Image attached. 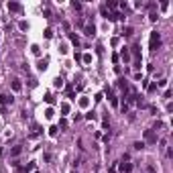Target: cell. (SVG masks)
<instances>
[{
  "mask_svg": "<svg viewBox=\"0 0 173 173\" xmlns=\"http://www.w3.org/2000/svg\"><path fill=\"white\" fill-rule=\"evenodd\" d=\"M149 45H151V49H153V51H155V49H157L159 45H161V35H159L157 31H153V33H151V43H149Z\"/></svg>",
  "mask_w": 173,
  "mask_h": 173,
  "instance_id": "6da1fadb",
  "label": "cell"
},
{
  "mask_svg": "<svg viewBox=\"0 0 173 173\" xmlns=\"http://www.w3.org/2000/svg\"><path fill=\"white\" fill-rule=\"evenodd\" d=\"M145 143H157V134L153 133V130H145Z\"/></svg>",
  "mask_w": 173,
  "mask_h": 173,
  "instance_id": "7a4b0ae2",
  "label": "cell"
},
{
  "mask_svg": "<svg viewBox=\"0 0 173 173\" xmlns=\"http://www.w3.org/2000/svg\"><path fill=\"white\" fill-rule=\"evenodd\" d=\"M130 171H133V163L122 161V163H120V173H130Z\"/></svg>",
  "mask_w": 173,
  "mask_h": 173,
  "instance_id": "3957f363",
  "label": "cell"
},
{
  "mask_svg": "<svg viewBox=\"0 0 173 173\" xmlns=\"http://www.w3.org/2000/svg\"><path fill=\"white\" fill-rule=\"evenodd\" d=\"M108 21H124V14L114 10V12H110V14H108Z\"/></svg>",
  "mask_w": 173,
  "mask_h": 173,
  "instance_id": "277c9868",
  "label": "cell"
},
{
  "mask_svg": "<svg viewBox=\"0 0 173 173\" xmlns=\"http://www.w3.org/2000/svg\"><path fill=\"white\" fill-rule=\"evenodd\" d=\"M8 10H10V12H21L23 6H21L18 2H8Z\"/></svg>",
  "mask_w": 173,
  "mask_h": 173,
  "instance_id": "5b68a950",
  "label": "cell"
},
{
  "mask_svg": "<svg viewBox=\"0 0 173 173\" xmlns=\"http://www.w3.org/2000/svg\"><path fill=\"white\" fill-rule=\"evenodd\" d=\"M12 100H14L12 96H6V94H2V96H0V106H4V104H12Z\"/></svg>",
  "mask_w": 173,
  "mask_h": 173,
  "instance_id": "8992f818",
  "label": "cell"
},
{
  "mask_svg": "<svg viewBox=\"0 0 173 173\" xmlns=\"http://www.w3.org/2000/svg\"><path fill=\"white\" fill-rule=\"evenodd\" d=\"M84 31H86L88 37H94V31H96V29H94V24H92V23H88L86 27H84Z\"/></svg>",
  "mask_w": 173,
  "mask_h": 173,
  "instance_id": "52a82bcc",
  "label": "cell"
},
{
  "mask_svg": "<svg viewBox=\"0 0 173 173\" xmlns=\"http://www.w3.org/2000/svg\"><path fill=\"white\" fill-rule=\"evenodd\" d=\"M31 134H33V136H39V134H41V126L39 124H33L31 126Z\"/></svg>",
  "mask_w": 173,
  "mask_h": 173,
  "instance_id": "ba28073f",
  "label": "cell"
},
{
  "mask_svg": "<svg viewBox=\"0 0 173 173\" xmlns=\"http://www.w3.org/2000/svg\"><path fill=\"white\" fill-rule=\"evenodd\" d=\"M133 33H134V29H133V27H124V29H122V35H124V37H130Z\"/></svg>",
  "mask_w": 173,
  "mask_h": 173,
  "instance_id": "9c48e42d",
  "label": "cell"
},
{
  "mask_svg": "<svg viewBox=\"0 0 173 173\" xmlns=\"http://www.w3.org/2000/svg\"><path fill=\"white\" fill-rule=\"evenodd\" d=\"M21 153H23V145H16L14 149H12V155H14V157H18Z\"/></svg>",
  "mask_w": 173,
  "mask_h": 173,
  "instance_id": "30bf717a",
  "label": "cell"
},
{
  "mask_svg": "<svg viewBox=\"0 0 173 173\" xmlns=\"http://www.w3.org/2000/svg\"><path fill=\"white\" fill-rule=\"evenodd\" d=\"M69 41L73 43V45H79V37H78V35H73V33H69Z\"/></svg>",
  "mask_w": 173,
  "mask_h": 173,
  "instance_id": "8fae6325",
  "label": "cell"
},
{
  "mask_svg": "<svg viewBox=\"0 0 173 173\" xmlns=\"http://www.w3.org/2000/svg\"><path fill=\"white\" fill-rule=\"evenodd\" d=\"M104 6L108 8V10H110V8H112V10H114V8H116L118 4H116V2H114V0H108V2H106V4H104Z\"/></svg>",
  "mask_w": 173,
  "mask_h": 173,
  "instance_id": "7c38bea8",
  "label": "cell"
},
{
  "mask_svg": "<svg viewBox=\"0 0 173 173\" xmlns=\"http://www.w3.org/2000/svg\"><path fill=\"white\" fill-rule=\"evenodd\" d=\"M100 12H102V16H106V18H108V14H110V10H108V8L104 6V4L100 6Z\"/></svg>",
  "mask_w": 173,
  "mask_h": 173,
  "instance_id": "4fadbf2b",
  "label": "cell"
},
{
  "mask_svg": "<svg viewBox=\"0 0 173 173\" xmlns=\"http://www.w3.org/2000/svg\"><path fill=\"white\" fill-rule=\"evenodd\" d=\"M12 90H14V92H18V90H21V82H18V79H14V82H12Z\"/></svg>",
  "mask_w": 173,
  "mask_h": 173,
  "instance_id": "5bb4252c",
  "label": "cell"
},
{
  "mask_svg": "<svg viewBox=\"0 0 173 173\" xmlns=\"http://www.w3.org/2000/svg\"><path fill=\"white\" fill-rule=\"evenodd\" d=\"M133 147H134V149H136V151H141V149H145V143H134V145H133Z\"/></svg>",
  "mask_w": 173,
  "mask_h": 173,
  "instance_id": "9a60e30c",
  "label": "cell"
},
{
  "mask_svg": "<svg viewBox=\"0 0 173 173\" xmlns=\"http://www.w3.org/2000/svg\"><path fill=\"white\" fill-rule=\"evenodd\" d=\"M133 55L139 59V55H141V51H139V45H134V47H133Z\"/></svg>",
  "mask_w": 173,
  "mask_h": 173,
  "instance_id": "2e32d148",
  "label": "cell"
},
{
  "mask_svg": "<svg viewBox=\"0 0 173 173\" xmlns=\"http://www.w3.org/2000/svg\"><path fill=\"white\" fill-rule=\"evenodd\" d=\"M45 102H47V104H53V102H55V98H53L51 94H47V96H45Z\"/></svg>",
  "mask_w": 173,
  "mask_h": 173,
  "instance_id": "e0dca14e",
  "label": "cell"
},
{
  "mask_svg": "<svg viewBox=\"0 0 173 173\" xmlns=\"http://www.w3.org/2000/svg\"><path fill=\"white\" fill-rule=\"evenodd\" d=\"M61 112L67 114V112H69V104H61Z\"/></svg>",
  "mask_w": 173,
  "mask_h": 173,
  "instance_id": "ac0fdd59",
  "label": "cell"
},
{
  "mask_svg": "<svg viewBox=\"0 0 173 173\" xmlns=\"http://www.w3.org/2000/svg\"><path fill=\"white\" fill-rule=\"evenodd\" d=\"M122 59H124V61L130 59V55H128V51H126V49H122Z\"/></svg>",
  "mask_w": 173,
  "mask_h": 173,
  "instance_id": "d6986e66",
  "label": "cell"
},
{
  "mask_svg": "<svg viewBox=\"0 0 173 173\" xmlns=\"http://www.w3.org/2000/svg\"><path fill=\"white\" fill-rule=\"evenodd\" d=\"M55 88H63V79H61V78L55 79Z\"/></svg>",
  "mask_w": 173,
  "mask_h": 173,
  "instance_id": "ffe728a7",
  "label": "cell"
},
{
  "mask_svg": "<svg viewBox=\"0 0 173 173\" xmlns=\"http://www.w3.org/2000/svg\"><path fill=\"white\" fill-rule=\"evenodd\" d=\"M49 134H51V136H55V134H57V126H51V128H49Z\"/></svg>",
  "mask_w": 173,
  "mask_h": 173,
  "instance_id": "44dd1931",
  "label": "cell"
},
{
  "mask_svg": "<svg viewBox=\"0 0 173 173\" xmlns=\"http://www.w3.org/2000/svg\"><path fill=\"white\" fill-rule=\"evenodd\" d=\"M120 110H122V112H128V104L122 102V104H120Z\"/></svg>",
  "mask_w": 173,
  "mask_h": 173,
  "instance_id": "7402d4cb",
  "label": "cell"
},
{
  "mask_svg": "<svg viewBox=\"0 0 173 173\" xmlns=\"http://www.w3.org/2000/svg\"><path fill=\"white\" fill-rule=\"evenodd\" d=\"M147 8H149V10H155V8H157V4H155V2H149V4H147Z\"/></svg>",
  "mask_w": 173,
  "mask_h": 173,
  "instance_id": "603a6c76",
  "label": "cell"
},
{
  "mask_svg": "<svg viewBox=\"0 0 173 173\" xmlns=\"http://www.w3.org/2000/svg\"><path fill=\"white\" fill-rule=\"evenodd\" d=\"M45 37H47V39H51V37H53V31H51V29H47V31H45Z\"/></svg>",
  "mask_w": 173,
  "mask_h": 173,
  "instance_id": "cb8c5ba5",
  "label": "cell"
},
{
  "mask_svg": "<svg viewBox=\"0 0 173 173\" xmlns=\"http://www.w3.org/2000/svg\"><path fill=\"white\" fill-rule=\"evenodd\" d=\"M59 126H61V128H67V120H63V118H61V120H59Z\"/></svg>",
  "mask_w": 173,
  "mask_h": 173,
  "instance_id": "d4e9b609",
  "label": "cell"
},
{
  "mask_svg": "<svg viewBox=\"0 0 173 173\" xmlns=\"http://www.w3.org/2000/svg\"><path fill=\"white\" fill-rule=\"evenodd\" d=\"M149 92H157V84H151V86H149Z\"/></svg>",
  "mask_w": 173,
  "mask_h": 173,
  "instance_id": "484cf974",
  "label": "cell"
},
{
  "mask_svg": "<svg viewBox=\"0 0 173 173\" xmlns=\"http://www.w3.org/2000/svg\"><path fill=\"white\" fill-rule=\"evenodd\" d=\"M71 6L75 8V10H82V4H79V2H73V4H71Z\"/></svg>",
  "mask_w": 173,
  "mask_h": 173,
  "instance_id": "4316f807",
  "label": "cell"
},
{
  "mask_svg": "<svg viewBox=\"0 0 173 173\" xmlns=\"http://www.w3.org/2000/svg\"><path fill=\"white\" fill-rule=\"evenodd\" d=\"M149 173H157V169H155L153 165H149Z\"/></svg>",
  "mask_w": 173,
  "mask_h": 173,
  "instance_id": "83f0119b",
  "label": "cell"
},
{
  "mask_svg": "<svg viewBox=\"0 0 173 173\" xmlns=\"http://www.w3.org/2000/svg\"><path fill=\"white\" fill-rule=\"evenodd\" d=\"M0 35H2V33H0Z\"/></svg>",
  "mask_w": 173,
  "mask_h": 173,
  "instance_id": "f1b7e54d",
  "label": "cell"
}]
</instances>
